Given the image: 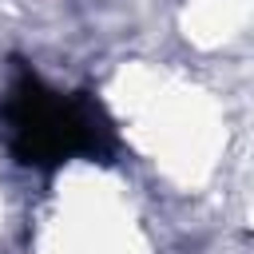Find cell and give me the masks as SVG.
I'll list each match as a JSON object with an SVG mask.
<instances>
[{
  "mask_svg": "<svg viewBox=\"0 0 254 254\" xmlns=\"http://www.w3.org/2000/svg\"><path fill=\"white\" fill-rule=\"evenodd\" d=\"M4 131L24 163L56 167L75 155H91L103 139L99 111L79 99L44 87L40 79H20L4 103Z\"/></svg>",
  "mask_w": 254,
  "mask_h": 254,
  "instance_id": "6da1fadb",
  "label": "cell"
}]
</instances>
